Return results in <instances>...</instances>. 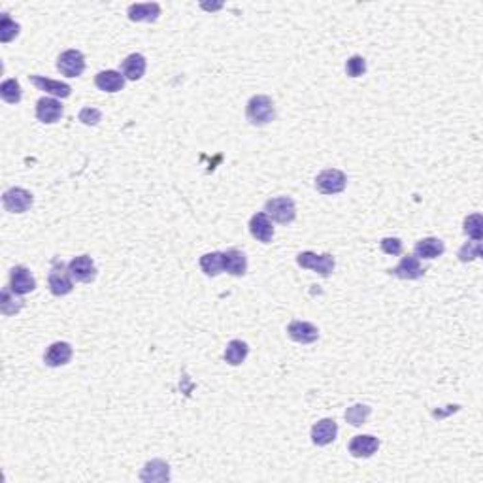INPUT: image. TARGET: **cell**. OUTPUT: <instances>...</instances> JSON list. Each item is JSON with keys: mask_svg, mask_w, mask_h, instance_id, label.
<instances>
[{"mask_svg": "<svg viewBox=\"0 0 483 483\" xmlns=\"http://www.w3.org/2000/svg\"><path fill=\"white\" fill-rule=\"evenodd\" d=\"M246 117L255 127H264V125L272 123L276 117V106L272 102V98L266 95H255V97L249 98L248 106H246Z\"/></svg>", "mask_w": 483, "mask_h": 483, "instance_id": "1", "label": "cell"}, {"mask_svg": "<svg viewBox=\"0 0 483 483\" xmlns=\"http://www.w3.org/2000/svg\"><path fill=\"white\" fill-rule=\"evenodd\" d=\"M296 263L304 270H314L317 274H321L323 278H329L336 268V261H334V257L331 253L317 255L314 251H302L301 255L296 257Z\"/></svg>", "mask_w": 483, "mask_h": 483, "instance_id": "2", "label": "cell"}, {"mask_svg": "<svg viewBox=\"0 0 483 483\" xmlns=\"http://www.w3.org/2000/svg\"><path fill=\"white\" fill-rule=\"evenodd\" d=\"M264 213L272 217L276 223L287 225L293 223L296 217V206H294L293 198L289 196H278V198H270L264 204Z\"/></svg>", "mask_w": 483, "mask_h": 483, "instance_id": "3", "label": "cell"}, {"mask_svg": "<svg viewBox=\"0 0 483 483\" xmlns=\"http://www.w3.org/2000/svg\"><path fill=\"white\" fill-rule=\"evenodd\" d=\"M47 285H49V291L55 296L70 294L74 289V281H72V276L68 272V266L64 268V264L60 263L59 259H53L51 272L47 276Z\"/></svg>", "mask_w": 483, "mask_h": 483, "instance_id": "4", "label": "cell"}, {"mask_svg": "<svg viewBox=\"0 0 483 483\" xmlns=\"http://www.w3.org/2000/svg\"><path fill=\"white\" fill-rule=\"evenodd\" d=\"M347 185V176L338 168H327L317 174L316 189L321 195H338Z\"/></svg>", "mask_w": 483, "mask_h": 483, "instance_id": "5", "label": "cell"}, {"mask_svg": "<svg viewBox=\"0 0 483 483\" xmlns=\"http://www.w3.org/2000/svg\"><path fill=\"white\" fill-rule=\"evenodd\" d=\"M34 202V196L30 191L23 187H12L4 191L2 195V204L10 213H25Z\"/></svg>", "mask_w": 483, "mask_h": 483, "instance_id": "6", "label": "cell"}, {"mask_svg": "<svg viewBox=\"0 0 483 483\" xmlns=\"http://www.w3.org/2000/svg\"><path fill=\"white\" fill-rule=\"evenodd\" d=\"M57 70L67 78H78L85 70V57L78 49H67L59 55L57 59Z\"/></svg>", "mask_w": 483, "mask_h": 483, "instance_id": "7", "label": "cell"}, {"mask_svg": "<svg viewBox=\"0 0 483 483\" xmlns=\"http://www.w3.org/2000/svg\"><path fill=\"white\" fill-rule=\"evenodd\" d=\"M68 272H70L72 279L80 281V283H91L93 279L97 278V266H95V261L89 255L74 257L68 263Z\"/></svg>", "mask_w": 483, "mask_h": 483, "instance_id": "8", "label": "cell"}, {"mask_svg": "<svg viewBox=\"0 0 483 483\" xmlns=\"http://www.w3.org/2000/svg\"><path fill=\"white\" fill-rule=\"evenodd\" d=\"M64 106L53 97H42L36 102V119L44 125H53L62 117Z\"/></svg>", "mask_w": 483, "mask_h": 483, "instance_id": "9", "label": "cell"}, {"mask_svg": "<svg viewBox=\"0 0 483 483\" xmlns=\"http://www.w3.org/2000/svg\"><path fill=\"white\" fill-rule=\"evenodd\" d=\"M10 289L15 294H29L36 289V279L27 266H14L10 270Z\"/></svg>", "mask_w": 483, "mask_h": 483, "instance_id": "10", "label": "cell"}, {"mask_svg": "<svg viewBox=\"0 0 483 483\" xmlns=\"http://www.w3.org/2000/svg\"><path fill=\"white\" fill-rule=\"evenodd\" d=\"M29 80L32 85H36L38 89L44 91L47 95H51L53 98H68L72 95V87L64 82H57V80H49L45 75H29Z\"/></svg>", "mask_w": 483, "mask_h": 483, "instance_id": "11", "label": "cell"}, {"mask_svg": "<svg viewBox=\"0 0 483 483\" xmlns=\"http://www.w3.org/2000/svg\"><path fill=\"white\" fill-rule=\"evenodd\" d=\"M336 436H338V425L334 419L327 417V419H321L311 427V442L319 445V447L332 444Z\"/></svg>", "mask_w": 483, "mask_h": 483, "instance_id": "12", "label": "cell"}, {"mask_svg": "<svg viewBox=\"0 0 483 483\" xmlns=\"http://www.w3.org/2000/svg\"><path fill=\"white\" fill-rule=\"evenodd\" d=\"M72 346L68 342H55L51 346L45 349L44 353V362L47 366L51 368H59V366H64L70 362L72 359Z\"/></svg>", "mask_w": 483, "mask_h": 483, "instance_id": "13", "label": "cell"}, {"mask_svg": "<svg viewBox=\"0 0 483 483\" xmlns=\"http://www.w3.org/2000/svg\"><path fill=\"white\" fill-rule=\"evenodd\" d=\"M249 233L255 240L263 242V244H270L274 238V226H272V219L264 213L259 211L255 213L251 221H249Z\"/></svg>", "mask_w": 483, "mask_h": 483, "instance_id": "14", "label": "cell"}, {"mask_svg": "<svg viewBox=\"0 0 483 483\" xmlns=\"http://www.w3.org/2000/svg\"><path fill=\"white\" fill-rule=\"evenodd\" d=\"M140 480L145 483H165L170 480V467L168 462L161 459H153L145 462V467L140 472Z\"/></svg>", "mask_w": 483, "mask_h": 483, "instance_id": "15", "label": "cell"}, {"mask_svg": "<svg viewBox=\"0 0 483 483\" xmlns=\"http://www.w3.org/2000/svg\"><path fill=\"white\" fill-rule=\"evenodd\" d=\"M377 449H379V440L372 434H361L349 442V453L357 459H368Z\"/></svg>", "mask_w": 483, "mask_h": 483, "instance_id": "16", "label": "cell"}, {"mask_svg": "<svg viewBox=\"0 0 483 483\" xmlns=\"http://www.w3.org/2000/svg\"><path fill=\"white\" fill-rule=\"evenodd\" d=\"M287 334L293 342L298 344H314L319 338V331L316 325L308 323V321H293L287 327Z\"/></svg>", "mask_w": 483, "mask_h": 483, "instance_id": "17", "label": "cell"}, {"mask_svg": "<svg viewBox=\"0 0 483 483\" xmlns=\"http://www.w3.org/2000/svg\"><path fill=\"white\" fill-rule=\"evenodd\" d=\"M389 272H391L394 278L419 279V278H423L425 268L421 266V263H419V259H417V257L406 255V257H402V261H400V263Z\"/></svg>", "mask_w": 483, "mask_h": 483, "instance_id": "18", "label": "cell"}, {"mask_svg": "<svg viewBox=\"0 0 483 483\" xmlns=\"http://www.w3.org/2000/svg\"><path fill=\"white\" fill-rule=\"evenodd\" d=\"M145 68H148V60L142 53H132L121 62V74L125 75V80L128 82H138L145 74Z\"/></svg>", "mask_w": 483, "mask_h": 483, "instance_id": "19", "label": "cell"}, {"mask_svg": "<svg viewBox=\"0 0 483 483\" xmlns=\"http://www.w3.org/2000/svg\"><path fill=\"white\" fill-rule=\"evenodd\" d=\"M130 21L134 23H153L161 15V6L157 2H145V4H130L127 10Z\"/></svg>", "mask_w": 483, "mask_h": 483, "instance_id": "20", "label": "cell"}, {"mask_svg": "<svg viewBox=\"0 0 483 483\" xmlns=\"http://www.w3.org/2000/svg\"><path fill=\"white\" fill-rule=\"evenodd\" d=\"M414 251L417 259L432 261V259H436V257L444 255L445 246H444V242L440 240V238L429 236V238H421V240L417 242Z\"/></svg>", "mask_w": 483, "mask_h": 483, "instance_id": "21", "label": "cell"}, {"mask_svg": "<svg viewBox=\"0 0 483 483\" xmlns=\"http://www.w3.org/2000/svg\"><path fill=\"white\" fill-rule=\"evenodd\" d=\"M223 268L231 276L242 278L248 272V259L242 253L240 249H226L223 253Z\"/></svg>", "mask_w": 483, "mask_h": 483, "instance_id": "22", "label": "cell"}, {"mask_svg": "<svg viewBox=\"0 0 483 483\" xmlns=\"http://www.w3.org/2000/svg\"><path fill=\"white\" fill-rule=\"evenodd\" d=\"M95 85L104 93H119L125 87V75L117 70H102L95 75Z\"/></svg>", "mask_w": 483, "mask_h": 483, "instance_id": "23", "label": "cell"}, {"mask_svg": "<svg viewBox=\"0 0 483 483\" xmlns=\"http://www.w3.org/2000/svg\"><path fill=\"white\" fill-rule=\"evenodd\" d=\"M249 353V347L246 342H242V340H231L228 344H226V349H225V361L231 364V366H238V364H242V362L246 361V357H248Z\"/></svg>", "mask_w": 483, "mask_h": 483, "instance_id": "24", "label": "cell"}, {"mask_svg": "<svg viewBox=\"0 0 483 483\" xmlns=\"http://www.w3.org/2000/svg\"><path fill=\"white\" fill-rule=\"evenodd\" d=\"M200 268L206 276L210 278H215L219 276L221 272L225 270L223 268V253L221 251H211V253H206V255L200 257Z\"/></svg>", "mask_w": 483, "mask_h": 483, "instance_id": "25", "label": "cell"}, {"mask_svg": "<svg viewBox=\"0 0 483 483\" xmlns=\"http://www.w3.org/2000/svg\"><path fill=\"white\" fill-rule=\"evenodd\" d=\"M23 308V301L17 298L15 293L10 289V285L2 289V298H0V311L4 316H14Z\"/></svg>", "mask_w": 483, "mask_h": 483, "instance_id": "26", "label": "cell"}, {"mask_svg": "<svg viewBox=\"0 0 483 483\" xmlns=\"http://www.w3.org/2000/svg\"><path fill=\"white\" fill-rule=\"evenodd\" d=\"M0 97H2V100L8 102V104H17L23 97L19 82H17V80H6V82H2V85H0Z\"/></svg>", "mask_w": 483, "mask_h": 483, "instance_id": "27", "label": "cell"}, {"mask_svg": "<svg viewBox=\"0 0 483 483\" xmlns=\"http://www.w3.org/2000/svg\"><path fill=\"white\" fill-rule=\"evenodd\" d=\"M462 231H464V234H467V236H470L472 240L482 242V238H483L482 213H472V215H468V217L464 219V226H462Z\"/></svg>", "mask_w": 483, "mask_h": 483, "instance_id": "28", "label": "cell"}, {"mask_svg": "<svg viewBox=\"0 0 483 483\" xmlns=\"http://www.w3.org/2000/svg\"><path fill=\"white\" fill-rule=\"evenodd\" d=\"M21 27L10 17L8 14H2V19H0V42L2 44H8L12 42L17 34H19Z\"/></svg>", "mask_w": 483, "mask_h": 483, "instance_id": "29", "label": "cell"}, {"mask_svg": "<svg viewBox=\"0 0 483 483\" xmlns=\"http://www.w3.org/2000/svg\"><path fill=\"white\" fill-rule=\"evenodd\" d=\"M370 414H372L370 406H364V404H355V406L347 408L346 419L347 423H351L353 427H361V425H364V421L368 419Z\"/></svg>", "mask_w": 483, "mask_h": 483, "instance_id": "30", "label": "cell"}, {"mask_svg": "<svg viewBox=\"0 0 483 483\" xmlns=\"http://www.w3.org/2000/svg\"><path fill=\"white\" fill-rule=\"evenodd\" d=\"M482 242H467L462 248L459 249V253H457V257H459L460 263H470V261H474V259H478V257H482Z\"/></svg>", "mask_w": 483, "mask_h": 483, "instance_id": "31", "label": "cell"}, {"mask_svg": "<svg viewBox=\"0 0 483 483\" xmlns=\"http://www.w3.org/2000/svg\"><path fill=\"white\" fill-rule=\"evenodd\" d=\"M366 72V60L362 59L361 55H353L349 57L346 62V74L349 78H361Z\"/></svg>", "mask_w": 483, "mask_h": 483, "instance_id": "32", "label": "cell"}, {"mask_svg": "<svg viewBox=\"0 0 483 483\" xmlns=\"http://www.w3.org/2000/svg\"><path fill=\"white\" fill-rule=\"evenodd\" d=\"M100 119H102V112L97 110V108L87 106V108H83L82 112H80V121H82L83 125H87V127H95V125L100 123Z\"/></svg>", "mask_w": 483, "mask_h": 483, "instance_id": "33", "label": "cell"}, {"mask_svg": "<svg viewBox=\"0 0 483 483\" xmlns=\"http://www.w3.org/2000/svg\"><path fill=\"white\" fill-rule=\"evenodd\" d=\"M379 248H381V251L384 253H387V255H400L402 253V240L400 238H384V240L379 242Z\"/></svg>", "mask_w": 483, "mask_h": 483, "instance_id": "34", "label": "cell"}]
</instances>
